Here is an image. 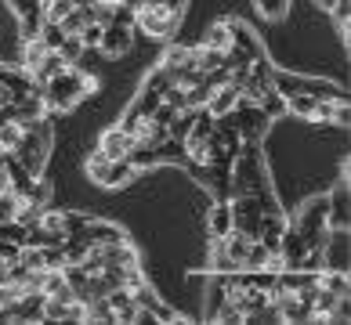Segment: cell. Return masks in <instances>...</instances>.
I'll list each match as a JSON object with an SVG mask.
<instances>
[{"label": "cell", "instance_id": "cell-1", "mask_svg": "<svg viewBox=\"0 0 351 325\" xmlns=\"http://www.w3.org/2000/svg\"><path fill=\"white\" fill-rule=\"evenodd\" d=\"M95 90H98L95 76H84L76 65H69L66 73H58L55 80L44 83V105L51 112H69V109L80 105L84 94H95Z\"/></svg>", "mask_w": 351, "mask_h": 325}, {"label": "cell", "instance_id": "cell-2", "mask_svg": "<svg viewBox=\"0 0 351 325\" xmlns=\"http://www.w3.org/2000/svg\"><path fill=\"white\" fill-rule=\"evenodd\" d=\"M87 177L101 188H123L131 177H138V170L127 159H109L101 148H95L87 155Z\"/></svg>", "mask_w": 351, "mask_h": 325}, {"label": "cell", "instance_id": "cell-3", "mask_svg": "<svg viewBox=\"0 0 351 325\" xmlns=\"http://www.w3.org/2000/svg\"><path fill=\"white\" fill-rule=\"evenodd\" d=\"M47 145H51V130H25L11 152H15V159L25 166V174L40 177L44 166H47Z\"/></svg>", "mask_w": 351, "mask_h": 325}, {"label": "cell", "instance_id": "cell-4", "mask_svg": "<svg viewBox=\"0 0 351 325\" xmlns=\"http://www.w3.org/2000/svg\"><path fill=\"white\" fill-rule=\"evenodd\" d=\"M181 25V15H174L167 4H145L134 11V29L156 36V40H167V36H174Z\"/></svg>", "mask_w": 351, "mask_h": 325}, {"label": "cell", "instance_id": "cell-5", "mask_svg": "<svg viewBox=\"0 0 351 325\" xmlns=\"http://www.w3.org/2000/svg\"><path fill=\"white\" fill-rule=\"evenodd\" d=\"M131 296H134V304H138V307L152 311V318H156V322H189L185 315H178L174 307H167V304L160 300V296H156V293L149 289L145 282H141V285H134V289H131Z\"/></svg>", "mask_w": 351, "mask_h": 325}, {"label": "cell", "instance_id": "cell-6", "mask_svg": "<svg viewBox=\"0 0 351 325\" xmlns=\"http://www.w3.org/2000/svg\"><path fill=\"white\" fill-rule=\"evenodd\" d=\"M131 44H134V29L116 25V22H109L106 29H101V40H98V47L106 51V55H112V58L127 55V51H131Z\"/></svg>", "mask_w": 351, "mask_h": 325}, {"label": "cell", "instance_id": "cell-7", "mask_svg": "<svg viewBox=\"0 0 351 325\" xmlns=\"http://www.w3.org/2000/svg\"><path fill=\"white\" fill-rule=\"evenodd\" d=\"M236 112H239V138L243 141H257L268 130V123H271L257 101H254V105H246V109H236Z\"/></svg>", "mask_w": 351, "mask_h": 325}, {"label": "cell", "instance_id": "cell-8", "mask_svg": "<svg viewBox=\"0 0 351 325\" xmlns=\"http://www.w3.org/2000/svg\"><path fill=\"white\" fill-rule=\"evenodd\" d=\"M326 224L330 231H348V181L326 199Z\"/></svg>", "mask_w": 351, "mask_h": 325}, {"label": "cell", "instance_id": "cell-9", "mask_svg": "<svg viewBox=\"0 0 351 325\" xmlns=\"http://www.w3.org/2000/svg\"><path fill=\"white\" fill-rule=\"evenodd\" d=\"M134 145V138L127 134V130H120V127H109L106 134H101V141H98V148L109 155V159H127V148Z\"/></svg>", "mask_w": 351, "mask_h": 325}, {"label": "cell", "instance_id": "cell-10", "mask_svg": "<svg viewBox=\"0 0 351 325\" xmlns=\"http://www.w3.org/2000/svg\"><path fill=\"white\" fill-rule=\"evenodd\" d=\"M109 307H112V315L120 325H131L134 315H138V304H134V296L127 285H120V289H109Z\"/></svg>", "mask_w": 351, "mask_h": 325}, {"label": "cell", "instance_id": "cell-11", "mask_svg": "<svg viewBox=\"0 0 351 325\" xmlns=\"http://www.w3.org/2000/svg\"><path fill=\"white\" fill-rule=\"evenodd\" d=\"M304 250H308V246H304V239H301V231H297V228L290 224V228L282 231V239H279V257H282V268H293L297 260L304 257Z\"/></svg>", "mask_w": 351, "mask_h": 325}, {"label": "cell", "instance_id": "cell-12", "mask_svg": "<svg viewBox=\"0 0 351 325\" xmlns=\"http://www.w3.org/2000/svg\"><path fill=\"white\" fill-rule=\"evenodd\" d=\"M84 235L90 246H109V242H123L127 235L116 224H106V220H87L84 224Z\"/></svg>", "mask_w": 351, "mask_h": 325}, {"label": "cell", "instance_id": "cell-13", "mask_svg": "<svg viewBox=\"0 0 351 325\" xmlns=\"http://www.w3.org/2000/svg\"><path fill=\"white\" fill-rule=\"evenodd\" d=\"M228 25V40H232V47H239V51H246V55H250L254 62L257 58H265V51H261V44L254 40L250 36V29H246L243 22H225Z\"/></svg>", "mask_w": 351, "mask_h": 325}, {"label": "cell", "instance_id": "cell-14", "mask_svg": "<svg viewBox=\"0 0 351 325\" xmlns=\"http://www.w3.org/2000/svg\"><path fill=\"white\" fill-rule=\"evenodd\" d=\"M127 163H131L134 170H152V166H160V152H156V145H149V141H134V145L127 148Z\"/></svg>", "mask_w": 351, "mask_h": 325}, {"label": "cell", "instance_id": "cell-15", "mask_svg": "<svg viewBox=\"0 0 351 325\" xmlns=\"http://www.w3.org/2000/svg\"><path fill=\"white\" fill-rule=\"evenodd\" d=\"M66 69H69V65L62 62L58 51H47V55L40 58V65H36V69L29 73V80H33V83H47V80H55V76L66 73Z\"/></svg>", "mask_w": 351, "mask_h": 325}, {"label": "cell", "instance_id": "cell-16", "mask_svg": "<svg viewBox=\"0 0 351 325\" xmlns=\"http://www.w3.org/2000/svg\"><path fill=\"white\" fill-rule=\"evenodd\" d=\"M236 98H239V90L232 87V83H225V87H214V94L206 98V112L210 116H221V112H228V109H236Z\"/></svg>", "mask_w": 351, "mask_h": 325}, {"label": "cell", "instance_id": "cell-17", "mask_svg": "<svg viewBox=\"0 0 351 325\" xmlns=\"http://www.w3.org/2000/svg\"><path fill=\"white\" fill-rule=\"evenodd\" d=\"M228 231H232V206L228 203H214L210 206V235L225 239Z\"/></svg>", "mask_w": 351, "mask_h": 325}, {"label": "cell", "instance_id": "cell-18", "mask_svg": "<svg viewBox=\"0 0 351 325\" xmlns=\"http://www.w3.org/2000/svg\"><path fill=\"white\" fill-rule=\"evenodd\" d=\"M44 55H47V47H44L40 40H36V36H33V40H22V58H19L22 73H33L36 65H40V58H44Z\"/></svg>", "mask_w": 351, "mask_h": 325}, {"label": "cell", "instance_id": "cell-19", "mask_svg": "<svg viewBox=\"0 0 351 325\" xmlns=\"http://www.w3.org/2000/svg\"><path fill=\"white\" fill-rule=\"evenodd\" d=\"M319 285L322 289H330V293H337V296H348V271H337V268H322L319 271Z\"/></svg>", "mask_w": 351, "mask_h": 325}, {"label": "cell", "instance_id": "cell-20", "mask_svg": "<svg viewBox=\"0 0 351 325\" xmlns=\"http://www.w3.org/2000/svg\"><path fill=\"white\" fill-rule=\"evenodd\" d=\"M315 94H286V112L301 116V120H311L315 116Z\"/></svg>", "mask_w": 351, "mask_h": 325}, {"label": "cell", "instance_id": "cell-21", "mask_svg": "<svg viewBox=\"0 0 351 325\" xmlns=\"http://www.w3.org/2000/svg\"><path fill=\"white\" fill-rule=\"evenodd\" d=\"M257 105L265 109V116H268V120H279V116H286V98L279 94L276 87H268L265 94L257 98Z\"/></svg>", "mask_w": 351, "mask_h": 325}, {"label": "cell", "instance_id": "cell-22", "mask_svg": "<svg viewBox=\"0 0 351 325\" xmlns=\"http://www.w3.org/2000/svg\"><path fill=\"white\" fill-rule=\"evenodd\" d=\"M36 8H40L44 22H62V18H66L76 4H73V0H40Z\"/></svg>", "mask_w": 351, "mask_h": 325}, {"label": "cell", "instance_id": "cell-23", "mask_svg": "<svg viewBox=\"0 0 351 325\" xmlns=\"http://www.w3.org/2000/svg\"><path fill=\"white\" fill-rule=\"evenodd\" d=\"M210 268L217 271V275H232V271H239V264L225 253V242L214 239V253H210Z\"/></svg>", "mask_w": 351, "mask_h": 325}, {"label": "cell", "instance_id": "cell-24", "mask_svg": "<svg viewBox=\"0 0 351 325\" xmlns=\"http://www.w3.org/2000/svg\"><path fill=\"white\" fill-rule=\"evenodd\" d=\"M58 55H62V62H66V65H76V62H80V55H84V40L76 33H66V40L58 44Z\"/></svg>", "mask_w": 351, "mask_h": 325}, {"label": "cell", "instance_id": "cell-25", "mask_svg": "<svg viewBox=\"0 0 351 325\" xmlns=\"http://www.w3.org/2000/svg\"><path fill=\"white\" fill-rule=\"evenodd\" d=\"M19 25H22V40H33V36L40 33V25H44L40 8H29V11H22V15H19Z\"/></svg>", "mask_w": 351, "mask_h": 325}, {"label": "cell", "instance_id": "cell-26", "mask_svg": "<svg viewBox=\"0 0 351 325\" xmlns=\"http://www.w3.org/2000/svg\"><path fill=\"white\" fill-rule=\"evenodd\" d=\"M36 40H40L47 51H58V44L66 40V29H62L58 22H44V25H40V33H36Z\"/></svg>", "mask_w": 351, "mask_h": 325}, {"label": "cell", "instance_id": "cell-27", "mask_svg": "<svg viewBox=\"0 0 351 325\" xmlns=\"http://www.w3.org/2000/svg\"><path fill=\"white\" fill-rule=\"evenodd\" d=\"M40 213H44V206H36V203H25V199H19V210H15V224H22V228H33V224H40Z\"/></svg>", "mask_w": 351, "mask_h": 325}, {"label": "cell", "instance_id": "cell-28", "mask_svg": "<svg viewBox=\"0 0 351 325\" xmlns=\"http://www.w3.org/2000/svg\"><path fill=\"white\" fill-rule=\"evenodd\" d=\"M203 47H217V51L232 47V40H228V25H225V22L210 25V29H206V36H203Z\"/></svg>", "mask_w": 351, "mask_h": 325}, {"label": "cell", "instance_id": "cell-29", "mask_svg": "<svg viewBox=\"0 0 351 325\" xmlns=\"http://www.w3.org/2000/svg\"><path fill=\"white\" fill-rule=\"evenodd\" d=\"M330 15H333V22H337V29L344 33V44H348V18H351V0H333V4L326 8Z\"/></svg>", "mask_w": 351, "mask_h": 325}, {"label": "cell", "instance_id": "cell-30", "mask_svg": "<svg viewBox=\"0 0 351 325\" xmlns=\"http://www.w3.org/2000/svg\"><path fill=\"white\" fill-rule=\"evenodd\" d=\"M87 22H90V8H73V11H69V15L62 18L58 25H62V29H66V33H80Z\"/></svg>", "mask_w": 351, "mask_h": 325}, {"label": "cell", "instance_id": "cell-31", "mask_svg": "<svg viewBox=\"0 0 351 325\" xmlns=\"http://www.w3.org/2000/svg\"><path fill=\"white\" fill-rule=\"evenodd\" d=\"M19 264L29 268V271H40L44 268V246H22V250H19Z\"/></svg>", "mask_w": 351, "mask_h": 325}, {"label": "cell", "instance_id": "cell-32", "mask_svg": "<svg viewBox=\"0 0 351 325\" xmlns=\"http://www.w3.org/2000/svg\"><path fill=\"white\" fill-rule=\"evenodd\" d=\"M199 73H210L217 69V65H225V51H217V47H199Z\"/></svg>", "mask_w": 351, "mask_h": 325}, {"label": "cell", "instance_id": "cell-33", "mask_svg": "<svg viewBox=\"0 0 351 325\" xmlns=\"http://www.w3.org/2000/svg\"><path fill=\"white\" fill-rule=\"evenodd\" d=\"M160 101H163V98H160V90H149V87H141V94L134 98V105H138V112H141V116H152Z\"/></svg>", "mask_w": 351, "mask_h": 325}, {"label": "cell", "instance_id": "cell-34", "mask_svg": "<svg viewBox=\"0 0 351 325\" xmlns=\"http://www.w3.org/2000/svg\"><path fill=\"white\" fill-rule=\"evenodd\" d=\"M19 138H22V130H19L15 120H4V123H0V148H15Z\"/></svg>", "mask_w": 351, "mask_h": 325}, {"label": "cell", "instance_id": "cell-35", "mask_svg": "<svg viewBox=\"0 0 351 325\" xmlns=\"http://www.w3.org/2000/svg\"><path fill=\"white\" fill-rule=\"evenodd\" d=\"M15 210H19V195L15 192H0V224H4V220H15Z\"/></svg>", "mask_w": 351, "mask_h": 325}, {"label": "cell", "instance_id": "cell-36", "mask_svg": "<svg viewBox=\"0 0 351 325\" xmlns=\"http://www.w3.org/2000/svg\"><path fill=\"white\" fill-rule=\"evenodd\" d=\"M286 8H290V0H257V11H261L265 18H282Z\"/></svg>", "mask_w": 351, "mask_h": 325}, {"label": "cell", "instance_id": "cell-37", "mask_svg": "<svg viewBox=\"0 0 351 325\" xmlns=\"http://www.w3.org/2000/svg\"><path fill=\"white\" fill-rule=\"evenodd\" d=\"M185 55H189V47H181V44H171V47L163 51V62H160V65H163V69H178V65L185 62Z\"/></svg>", "mask_w": 351, "mask_h": 325}, {"label": "cell", "instance_id": "cell-38", "mask_svg": "<svg viewBox=\"0 0 351 325\" xmlns=\"http://www.w3.org/2000/svg\"><path fill=\"white\" fill-rule=\"evenodd\" d=\"M145 87H149V90H160V94H163L167 87H171V76H167V69H163V65H156V69L149 73V80H145Z\"/></svg>", "mask_w": 351, "mask_h": 325}, {"label": "cell", "instance_id": "cell-39", "mask_svg": "<svg viewBox=\"0 0 351 325\" xmlns=\"http://www.w3.org/2000/svg\"><path fill=\"white\" fill-rule=\"evenodd\" d=\"M160 98L167 101V105H174L178 112H181V109H189V105H185V87H178V83H171V87H167Z\"/></svg>", "mask_w": 351, "mask_h": 325}, {"label": "cell", "instance_id": "cell-40", "mask_svg": "<svg viewBox=\"0 0 351 325\" xmlns=\"http://www.w3.org/2000/svg\"><path fill=\"white\" fill-rule=\"evenodd\" d=\"M101 29H106V25H98V22H87V25H84V29L76 33V36L84 40V47H98V40H101Z\"/></svg>", "mask_w": 351, "mask_h": 325}, {"label": "cell", "instance_id": "cell-41", "mask_svg": "<svg viewBox=\"0 0 351 325\" xmlns=\"http://www.w3.org/2000/svg\"><path fill=\"white\" fill-rule=\"evenodd\" d=\"M44 268H66V250L62 246H44Z\"/></svg>", "mask_w": 351, "mask_h": 325}, {"label": "cell", "instance_id": "cell-42", "mask_svg": "<svg viewBox=\"0 0 351 325\" xmlns=\"http://www.w3.org/2000/svg\"><path fill=\"white\" fill-rule=\"evenodd\" d=\"M112 22L116 25H127V29H134V11L127 4H112Z\"/></svg>", "mask_w": 351, "mask_h": 325}, {"label": "cell", "instance_id": "cell-43", "mask_svg": "<svg viewBox=\"0 0 351 325\" xmlns=\"http://www.w3.org/2000/svg\"><path fill=\"white\" fill-rule=\"evenodd\" d=\"M19 250H22L19 242H11V239H0V260H19Z\"/></svg>", "mask_w": 351, "mask_h": 325}, {"label": "cell", "instance_id": "cell-44", "mask_svg": "<svg viewBox=\"0 0 351 325\" xmlns=\"http://www.w3.org/2000/svg\"><path fill=\"white\" fill-rule=\"evenodd\" d=\"M66 322H84V304H80V300H73V304L66 307Z\"/></svg>", "mask_w": 351, "mask_h": 325}, {"label": "cell", "instance_id": "cell-45", "mask_svg": "<svg viewBox=\"0 0 351 325\" xmlns=\"http://www.w3.org/2000/svg\"><path fill=\"white\" fill-rule=\"evenodd\" d=\"M315 4H319V8H330V4H333V0H315Z\"/></svg>", "mask_w": 351, "mask_h": 325}]
</instances>
